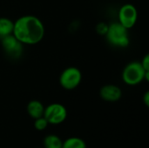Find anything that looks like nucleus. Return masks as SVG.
Instances as JSON below:
<instances>
[{"label": "nucleus", "mask_w": 149, "mask_h": 148, "mask_svg": "<svg viewBox=\"0 0 149 148\" xmlns=\"http://www.w3.org/2000/svg\"><path fill=\"white\" fill-rule=\"evenodd\" d=\"M108 42L118 47H126L129 44L127 29L120 23L111 24L106 33Z\"/></svg>", "instance_id": "obj_2"}, {"label": "nucleus", "mask_w": 149, "mask_h": 148, "mask_svg": "<svg viewBox=\"0 0 149 148\" xmlns=\"http://www.w3.org/2000/svg\"><path fill=\"white\" fill-rule=\"evenodd\" d=\"M63 142L61 140L54 134L47 135L44 140L45 148H62Z\"/></svg>", "instance_id": "obj_11"}, {"label": "nucleus", "mask_w": 149, "mask_h": 148, "mask_svg": "<svg viewBox=\"0 0 149 148\" xmlns=\"http://www.w3.org/2000/svg\"><path fill=\"white\" fill-rule=\"evenodd\" d=\"M22 43H20L13 34L7 35L2 38V45L4 51L11 57H19L22 53Z\"/></svg>", "instance_id": "obj_7"}, {"label": "nucleus", "mask_w": 149, "mask_h": 148, "mask_svg": "<svg viewBox=\"0 0 149 148\" xmlns=\"http://www.w3.org/2000/svg\"><path fill=\"white\" fill-rule=\"evenodd\" d=\"M12 34L22 44H36L44 38L45 26L37 17L26 15L14 23Z\"/></svg>", "instance_id": "obj_1"}, {"label": "nucleus", "mask_w": 149, "mask_h": 148, "mask_svg": "<svg viewBox=\"0 0 149 148\" xmlns=\"http://www.w3.org/2000/svg\"><path fill=\"white\" fill-rule=\"evenodd\" d=\"M14 23L7 17H0V38L12 34Z\"/></svg>", "instance_id": "obj_10"}, {"label": "nucleus", "mask_w": 149, "mask_h": 148, "mask_svg": "<svg viewBox=\"0 0 149 148\" xmlns=\"http://www.w3.org/2000/svg\"><path fill=\"white\" fill-rule=\"evenodd\" d=\"M138 18V11L131 3L124 4L119 10V23L127 30L132 28Z\"/></svg>", "instance_id": "obj_6"}, {"label": "nucleus", "mask_w": 149, "mask_h": 148, "mask_svg": "<svg viewBox=\"0 0 149 148\" xmlns=\"http://www.w3.org/2000/svg\"><path fill=\"white\" fill-rule=\"evenodd\" d=\"M67 116V111L65 107L58 103H53L49 105L44 111V117L49 124L58 125L64 122Z\"/></svg>", "instance_id": "obj_5"}, {"label": "nucleus", "mask_w": 149, "mask_h": 148, "mask_svg": "<svg viewBox=\"0 0 149 148\" xmlns=\"http://www.w3.org/2000/svg\"><path fill=\"white\" fill-rule=\"evenodd\" d=\"M100 97L108 102H114L119 100L122 96V92L120 88L114 85H106L100 92Z\"/></svg>", "instance_id": "obj_8"}, {"label": "nucleus", "mask_w": 149, "mask_h": 148, "mask_svg": "<svg viewBox=\"0 0 149 148\" xmlns=\"http://www.w3.org/2000/svg\"><path fill=\"white\" fill-rule=\"evenodd\" d=\"M146 71L141 62H131L123 70L122 79L129 85H136L145 79Z\"/></svg>", "instance_id": "obj_3"}, {"label": "nucleus", "mask_w": 149, "mask_h": 148, "mask_svg": "<svg viewBox=\"0 0 149 148\" xmlns=\"http://www.w3.org/2000/svg\"><path fill=\"white\" fill-rule=\"evenodd\" d=\"M144 103L147 106H149V92H147L144 95Z\"/></svg>", "instance_id": "obj_15"}, {"label": "nucleus", "mask_w": 149, "mask_h": 148, "mask_svg": "<svg viewBox=\"0 0 149 148\" xmlns=\"http://www.w3.org/2000/svg\"><path fill=\"white\" fill-rule=\"evenodd\" d=\"M45 107L41 102L38 100H31L27 105V113L34 120L44 116Z\"/></svg>", "instance_id": "obj_9"}, {"label": "nucleus", "mask_w": 149, "mask_h": 148, "mask_svg": "<svg viewBox=\"0 0 149 148\" xmlns=\"http://www.w3.org/2000/svg\"><path fill=\"white\" fill-rule=\"evenodd\" d=\"M141 65L143 66V68L146 70V71H149V55H146L144 57V58L142 59V62H141Z\"/></svg>", "instance_id": "obj_14"}, {"label": "nucleus", "mask_w": 149, "mask_h": 148, "mask_svg": "<svg viewBox=\"0 0 149 148\" xmlns=\"http://www.w3.org/2000/svg\"><path fill=\"white\" fill-rule=\"evenodd\" d=\"M81 72L76 67H68L65 69L59 78L61 86L66 90L75 89L81 82Z\"/></svg>", "instance_id": "obj_4"}, {"label": "nucleus", "mask_w": 149, "mask_h": 148, "mask_svg": "<svg viewBox=\"0 0 149 148\" xmlns=\"http://www.w3.org/2000/svg\"><path fill=\"white\" fill-rule=\"evenodd\" d=\"M62 148H86V145L83 140L79 138L72 137L66 140L63 143Z\"/></svg>", "instance_id": "obj_12"}, {"label": "nucleus", "mask_w": 149, "mask_h": 148, "mask_svg": "<svg viewBox=\"0 0 149 148\" xmlns=\"http://www.w3.org/2000/svg\"><path fill=\"white\" fill-rule=\"evenodd\" d=\"M48 122L47 120L45 119V117H40V118H38L35 120V122H34V127L38 130V131H43L45 130L47 126H48Z\"/></svg>", "instance_id": "obj_13"}]
</instances>
